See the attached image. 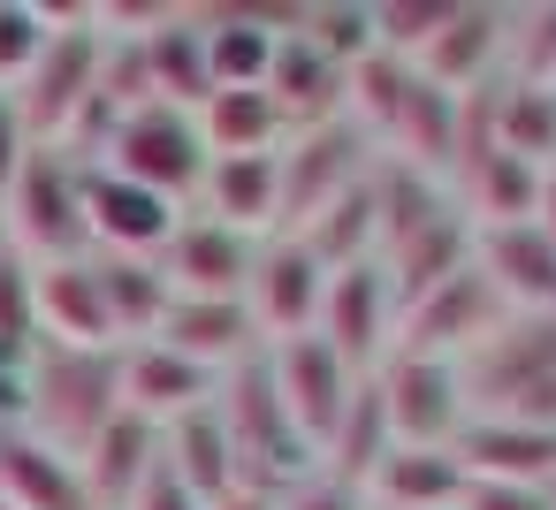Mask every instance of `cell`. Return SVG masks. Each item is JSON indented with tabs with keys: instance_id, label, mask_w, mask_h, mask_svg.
I'll return each mask as SVG.
<instances>
[{
	"instance_id": "10",
	"label": "cell",
	"mask_w": 556,
	"mask_h": 510,
	"mask_svg": "<svg viewBox=\"0 0 556 510\" xmlns=\"http://www.w3.org/2000/svg\"><path fill=\"white\" fill-rule=\"evenodd\" d=\"M313 335H320L351 373H374V366L389 358V343H396V297H389L381 259H358V267H336V275H328Z\"/></svg>"
},
{
	"instance_id": "25",
	"label": "cell",
	"mask_w": 556,
	"mask_h": 510,
	"mask_svg": "<svg viewBox=\"0 0 556 510\" xmlns=\"http://www.w3.org/2000/svg\"><path fill=\"white\" fill-rule=\"evenodd\" d=\"M457 464H465V480L548 487V480H556V434H541V426H510V419H465V434H457Z\"/></svg>"
},
{
	"instance_id": "36",
	"label": "cell",
	"mask_w": 556,
	"mask_h": 510,
	"mask_svg": "<svg viewBox=\"0 0 556 510\" xmlns=\"http://www.w3.org/2000/svg\"><path fill=\"white\" fill-rule=\"evenodd\" d=\"M510 85H556V9H510Z\"/></svg>"
},
{
	"instance_id": "41",
	"label": "cell",
	"mask_w": 556,
	"mask_h": 510,
	"mask_svg": "<svg viewBox=\"0 0 556 510\" xmlns=\"http://www.w3.org/2000/svg\"><path fill=\"white\" fill-rule=\"evenodd\" d=\"M206 510H282V495H260V487H229L222 502H206Z\"/></svg>"
},
{
	"instance_id": "35",
	"label": "cell",
	"mask_w": 556,
	"mask_h": 510,
	"mask_svg": "<svg viewBox=\"0 0 556 510\" xmlns=\"http://www.w3.org/2000/svg\"><path fill=\"white\" fill-rule=\"evenodd\" d=\"M0 350L31 358L39 350V313H31V259L0 237Z\"/></svg>"
},
{
	"instance_id": "34",
	"label": "cell",
	"mask_w": 556,
	"mask_h": 510,
	"mask_svg": "<svg viewBox=\"0 0 556 510\" xmlns=\"http://www.w3.org/2000/svg\"><path fill=\"white\" fill-rule=\"evenodd\" d=\"M47 39H54V9H39V0H0V92H16L31 77Z\"/></svg>"
},
{
	"instance_id": "40",
	"label": "cell",
	"mask_w": 556,
	"mask_h": 510,
	"mask_svg": "<svg viewBox=\"0 0 556 510\" xmlns=\"http://www.w3.org/2000/svg\"><path fill=\"white\" fill-rule=\"evenodd\" d=\"M130 510H206V502H199V495H191V487H184L168 464H153V480L130 495Z\"/></svg>"
},
{
	"instance_id": "4",
	"label": "cell",
	"mask_w": 556,
	"mask_h": 510,
	"mask_svg": "<svg viewBox=\"0 0 556 510\" xmlns=\"http://www.w3.org/2000/svg\"><path fill=\"white\" fill-rule=\"evenodd\" d=\"M92 168H108V176H123V183H138V191H161V199H199V183H206V145H199V123L184 115V107H130V115H115V130H108V145H100V161Z\"/></svg>"
},
{
	"instance_id": "18",
	"label": "cell",
	"mask_w": 556,
	"mask_h": 510,
	"mask_svg": "<svg viewBox=\"0 0 556 510\" xmlns=\"http://www.w3.org/2000/svg\"><path fill=\"white\" fill-rule=\"evenodd\" d=\"M199 214L229 237H282V153H252V161H214L199 183Z\"/></svg>"
},
{
	"instance_id": "33",
	"label": "cell",
	"mask_w": 556,
	"mask_h": 510,
	"mask_svg": "<svg viewBox=\"0 0 556 510\" xmlns=\"http://www.w3.org/2000/svg\"><path fill=\"white\" fill-rule=\"evenodd\" d=\"M442 24H450V0H374V54L412 69Z\"/></svg>"
},
{
	"instance_id": "28",
	"label": "cell",
	"mask_w": 556,
	"mask_h": 510,
	"mask_svg": "<svg viewBox=\"0 0 556 510\" xmlns=\"http://www.w3.org/2000/svg\"><path fill=\"white\" fill-rule=\"evenodd\" d=\"M161 464H168V472H176L199 502H222V495L237 487V449H229L222 404H206V411L176 419V426L161 434Z\"/></svg>"
},
{
	"instance_id": "17",
	"label": "cell",
	"mask_w": 556,
	"mask_h": 510,
	"mask_svg": "<svg viewBox=\"0 0 556 510\" xmlns=\"http://www.w3.org/2000/svg\"><path fill=\"white\" fill-rule=\"evenodd\" d=\"M267 100H275V115H282L290 138H298V130H320V123H343V115H351V69L328 62L313 39L282 31V54H275V69H267Z\"/></svg>"
},
{
	"instance_id": "37",
	"label": "cell",
	"mask_w": 556,
	"mask_h": 510,
	"mask_svg": "<svg viewBox=\"0 0 556 510\" xmlns=\"http://www.w3.org/2000/svg\"><path fill=\"white\" fill-rule=\"evenodd\" d=\"M457 510H556V487H518V480H472Z\"/></svg>"
},
{
	"instance_id": "43",
	"label": "cell",
	"mask_w": 556,
	"mask_h": 510,
	"mask_svg": "<svg viewBox=\"0 0 556 510\" xmlns=\"http://www.w3.org/2000/svg\"><path fill=\"white\" fill-rule=\"evenodd\" d=\"M0 510H16V502H0Z\"/></svg>"
},
{
	"instance_id": "3",
	"label": "cell",
	"mask_w": 556,
	"mask_h": 510,
	"mask_svg": "<svg viewBox=\"0 0 556 510\" xmlns=\"http://www.w3.org/2000/svg\"><path fill=\"white\" fill-rule=\"evenodd\" d=\"M100 62H108V39L92 31V9H54L47 54H39L31 77L9 92L39 153H70V138H77L85 115L100 107Z\"/></svg>"
},
{
	"instance_id": "21",
	"label": "cell",
	"mask_w": 556,
	"mask_h": 510,
	"mask_svg": "<svg viewBox=\"0 0 556 510\" xmlns=\"http://www.w3.org/2000/svg\"><path fill=\"white\" fill-rule=\"evenodd\" d=\"M0 502H16V510H92V487H85L77 457L47 449L24 426H0Z\"/></svg>"
},
{
	"instance_id": "29",
	"label": "cell",
	"mask_w": 556,
	"mask_h": 510,
	"mask_svg": "<svg viewBox=\"0 0 556 510\" xmlns=\"http://www.w3.org/2000/svg\"><path fill=\"white\" fill-rule=\"evenodd\" d=\"M191 123H199L206 161H252V153H282V138H290L267 92H214V100H206Z\"/></svg>"
},
{
	"instance_id": "30",
	"label": "cell",
	"mask_w": 556,
	"mask_h": 510,
	"mask_svg": "<svg viewBox=\"0 0 556 510\" xmlns=\"http://www.w3.org/2000/svg\"><path fill=\"white\" fill-rule=\"evenodd\" d=\"M92 259H100V252H92ZM100 290H108V313H115L123 350H130V343H153L161 320H168V305H176L161 259H100Z\"/></svg>"
},
{
	"instance_id": "16",
	"label": "cell",
	"mask_w": 556,
	"mask_h": 510,
	"mask_svg": "<svg viewBox=\"0 0 556 510\" xmlns=\"http://www.w3.org/2000/svg\"><path fill=\"white\" fill-rule=\"evenodd\" d=\"M214 396H222V373H206V366H191V358H176L161 343H130L123 350V411L146 419L153 434H168L176 419L206 411Z\"/></svg>"
},
{
	"instance_id": "15",
	"label": "cell",
	"mask_w": 556,
	"mask_h": 510,
	"mask_svg": "<svg viewBox=\"0 0 556 510\" xmlns=\"http://www.w3.org/2000/svg\"><path fill=\"white\" fill-rule=\"evenodd\" d=\"M153 343L176 350V358H191V366H206V373H237V366H252L267 350L244 297H176Z\"/></svg>"
},
{
	"instance_id": "1",
	"label": "cell",
	"mask_w": 556,
	"mask_h": 510,
	"mask_svg": "<svg viewBox=\"0 0 556 510\" xmlns=\"http://www.w3.org/2000/svg\"><path fill=\"white\" fill-rule=\"evenodd\" d=\"M123 411V350H31L24 358V411L16 426L62 457H85L108 419Z\"/></svg>"
},
{
	"instance_id": "38",
	"label": "cell",
	"mask_w": 556,
	"mask_h": 510,
	"mask_svg": "<svg viewBox=\"0 0 556 510\" xmlns=\"http://www.w3.org/2000/svg\"><path fill=\"white\" fill-rule=\"evenodd\" d=\"M39 145H31V130H24V115H16V100L0 92V206H9V191H16V176H24V161H31Z\"/></svg>"
},
{
	"instance_id": "23",
	"label": "cell",
	"mask_w": 556,
	"mask_h": 510,
	"mask_svg": "<svg viewBox=\"0 0 556 510\" xmlns=\"http://www.w3.org/2000/svg\"><path fill=\"white\" fill-rule=\"evenodd\" d=\"M146 69H153V100L199 115L214 100V69H206V9H168L161 31H146Z\"/></svg>"
},
{
	"instance_id": "22",
	"label": "cell",
	"mask_w": 556,
	"mask_h": 510,
	"mask_svg": "<svg viewBox=\"0 0 556 510\" xmlns=\"http://www.w3.org/2000/svg\"><path fill=\"white\" fill-rule=\"evenodd\" d=\"M290 16L275 9H206V69L214 92H267V69L282 54Z\"/></svg>"
},
{
	"instance_id": "26",
	"label": "cell",
	"mask_w": 556,
	"mask_h": 510,
	"mask_svg": "<svg viewBox=\"0 0 556 510\" xmlns=\"http://www.w3.org/2000/svg\"><path fill=\"white\" fill-rule=\"evenodd\" d=\"M465 464H457V449H396L389 442V457L374 464V480H366V502L374 510H457L465 502Z\"/></svg>"
},
{
	"instance_id": "19",
	"label": "cell",
	"mask_w": 556,
	"mask_h": 510,
	"mask_svg": "<svg viewBox=\"0 0 556 510\" xmlns=\"http://www.w3.org/2000/svg\"><path fill=\"white\" fill-rule=\"evenodd\" d=\"M252 259H260L252 237H229L206 214H184V229L161 252V275H168L176 297H244L252 290Z\"/></svg>"
},
{
	"instance_id": "31",
	"label": "cell",
	"mask_w": 556,
	"mask_h": 510,
	"mask_svg": "<svg viewBox=\"0 0 556 510\" xmlns=\"http://www.w3.org/2000/svg\"><path fill=\"white\" fill-rule=\"evenodd\" d=\"M488 138L533 168H556V85H510L488 92Z\"/></svg>"
},
{
	"instance_id": "24",
	"label": "cell",
	"mask_w": 556,
	"mask_h": 510,
	"mask_svg": "<svg viewBox=\"0 0 556 510\" xmlns=\"http://www.w3.org/2000/svg\"><path fill=\"white\" fill-rule=\"evenodd\" d=\"M472 267V221L450 206V214H434L419 237H404L389 259H381V275H389V297H396V313L404 305H419V297H434L450 275H465Z\"/></svg>"
},
{
	"instance_id": "39",
	"label": "cell",
	"mask_w": 556,
	"mask_h": 510,
	"mask_svg": "<svg viewBox=\"0 0 556 510\" xmlns=\"http://www.w3.org/2000/svg\"><path fill=\"white\" fill-rule=\"evenodd\" d=\"M282 510H374L358 487H343V480H328V472H313L305 487H290L282 495Z\"/></svg>"
},
{
	"instance_id": "27",
	"label": "cell",
	"mask_w": 556,
	"mask_h": 510,
	"mask_svg": "<svg viewBox=\"0 0 556 510\" xmlns=\"http://www.w3.org/2000/svg\"><path fill=\"white\" fill-rule=\"evenodd\" d=\"M77 464H85L92 510H130V495H138V487L153 480V464H161V434H153L146 419L115 411V419H108V434H100Z\"/></svg>"
},
{
	"instance_id": "5",
	"label": "cell",
	"mask_w": 556,
	"mask_h": 510,
	"mask_svg": "<svg viewBox=\"0 0 556 510\" xmlns=\"http://www.w3.org/2000/svg\"><path fill=\"white\" fill-rule=\"evenodd\" d=\"M0 237H9L31 267H54V259H85L92 237H85V168L70 153H31L9 206H0Z\"/></svg>"
},
{
	"instance_id": "14",
	"label": "cell",
	"mask_w": 556,
	"mask_h": 510,
	"mask_svg": "<svg viewBox=\"0 0 556 510\" xmlns=\"http://www.w3.org/2000/svg\"><path fill=\"white\" fill-rule=\"evenodd\" d=\"M495 62H510V9H465V0H450V24L434 31V47L412 62L434 92L450 100H472L488 92Z\"/></svg>"
},
{
	"instance_id": "12",
	"label": "cell",
	"mask_w": 556,
	"mask_h": 510,
	"mask_svg": "<svg viewBox=\"0 0 556 510\" xmlns=\"http://www.w3.org/2000/svg\"><path fill=\"white\" fill-rule=\"evenodd\" d=\"M31 313H39V343H47V350H123L92 252H85V259L31 267Z\"/></svg>"
},
{
	"instance_id": "9",
	"label": "cell",
	"mask_w": 556,
	"mask_h": 510,
	"mask_svg": "<svg viewBox=\"0 0 556 510\" xmlns=\"http://www.w3.org/2000/svg\"><path fill=\"white\" fill-rule=\"evenodd\" d=\"M503 320H510V305L495 297V282H488L480 267H465V275H450L434 297H419V305H404V313H396V343H389V350L465 366L480 343H495V328H503Z\"/></svg>"
},
{
	"instance_id": "2",
	"label": "cell",
	"mask_w": 556,
	"mask_h": 510,
	"mask_svg": "<svg viewBox=\"0 0 556 510\" xmlns=\"http://www.w3.org/2000/svg\"><path fill=\"white\" fill-rule=\"evenodd\" d=\"M465 404L472 419H510V426H541L556 434V313H510L495 328V343H480L465 366Z\"/></svg>"
},
{
	"instance_id": "32",
	"label": "cell",
	"mask_w": 556,
	"mask_h": 510,
	"mask_svg": "<svg viewBox=\"0 0 556 510\" xmlns=\"http://www.w3.org/2000/svg\"><path fill=\"white\" fill-rule=\"evenodd\" d=\"M290 31L298 39H313L328 62H343V69H358L366 54H374V0H313V9H290Z\"/></svg>"
},
{
	"instance_id": "8",
	"label": "cell",
	"mask_w": 556,
	"mask_h": 510,
	"mask_svg": "<svg viewBox=\"0 0 556 510\" xmlns=\"http://www.w3.org/2000/svg\"><path fill=\"white\" fill-rule=\"evenodd\" d=\"M260 366H267V388H275V404H282V419L313 442V457L336 442V426H343V411H351V396H358V381L366 373H351L320 335H290V343H267L260 350Z\"/></svg>"
},
{
	"instance_id": "13",
	"label": "cell",
	"mask_w": 556,
	"mask_h": 510,
	"mask_svg": "<svg viewBox=\"0 0 556 510\" xmlns=\"http://www.w3.org/2000/svg\"><path fill=\"white\" fill-rule=\"evenodd\" d=\"M320 290H328V267H320L298 237H267L260 259H252V290H244L260 343L313 335V320H320Z\"/></svg>"
},
{
	"instance_id": "42",
	"label": "cell",
	"mask_w": 556,
	"mask_h": 510,
	"mask_svg": "<svg viewBox=\"0 0 556 510\" xmlns=\"http://www.w3.org/2000/svg\"><path fill=\"white\" fill-rule=\"evenodd\" d=\"M533 221H541V229H548V244H556V168L541 176V214H533Z\"/></svg>"
},
{
	"instance_id": "11",
	"label": "cell",
	"mask_w": 556,
	"mask_h": 510,
	"mask_svg": "<svg viewBox=\"0 0 556 510\" xmlns=\"http://www.w3.org/2000/svg\"><path fill=\"white\" fill-rule=\"evenodd\" d=\"M191 206L161 199V191H138L108 168H85V237L100 259H161L168 237L184 229Z\"/></svg>"
},
{
	"instance_id": "7",
	"label": "cell",
	"mask_w": 556,
	"mask_h": 510,
	"mask_svg": "<svg viewBox=\"0 0 556 510\" xmlns=\"http://www.w3.org/2000/svg\"><path fill=\"white\" fill-rule=\"evenodd\" d=\"M366 176H374V138H366L351 115L282 138V237L313 229V221H320L343 191H358Z\"/></svg>"
},
{
	"instance_id": "6",
	"label": "cell",
	"mask_w": 556,
	"mask_h": 510,
	"mask_svg": "<svg viewBox=\"0 0 556 510\" xmlns=\"http://www.w3.org/2000/svg\"><path fill=\"white\" fill-rule=\"evenodd\" d=\"M366 381H374V396H381V419H389V442H396V449H457L472 404H465V381H457L450 358L389 350Z\"/></svg>"
},
{
	"instance_id": "20",
	"label": "cell",
	"mask_w": 556,
	"mask_h": 510,
	"mask_svg": "<svg viewBox=\"0 0 556 510\" xmlns=\"http://www.w3.org/2000/svg\"><path fill=\"white\" fill-rule=\"evenodd\" d=\"M472 267L495 282V297L510 313H556V244L541 221H518V229H472Z\"/></svg>"
}]
</instances>
